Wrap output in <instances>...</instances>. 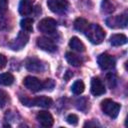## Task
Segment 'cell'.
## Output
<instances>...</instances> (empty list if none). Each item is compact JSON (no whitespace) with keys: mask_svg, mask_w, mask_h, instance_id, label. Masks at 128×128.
<instances>
[{"mask_svg":"<svg viewBox=\"0 0 128 128\" xmlns=\"http://www.w3.org/2000/svg\"><path fill=\"white\" fill-rule=\"evenodd\" d=\"M14 82V76L11 73L0 74V84L4 86H9Z\"/></svg>","mask_w":128,"mask_h":128,"instance_id":"ffe728a7","label":"cell"},{"mask_svg":"<svg viewBox=\"0 0 128 128\" xmlns=\"http://www.w3.org/2000/svg\"><path fill=\"white\" fill-rule=\"evenodd\" d=\"M47 6L52 12L63 14L68 10L69 3L67 0H47Z\"/></svg>","mask_w":128,"mask_h":128,"instance_id":"8992f818","label":"cell"},{"mask_svg":"<svg viewBox=\"0 0 128 128\" xmlns=\"http://www.w3.org/2000/svg\"><path fill=\"white\" fill-rule=\"evenodd\" d=\"M26 68L27 70L31 71V72H35V73H40L42 72L45 67H44V64L41 60L37 59V58H29L26 62Z\"/></svg>","mask_w":128,"mask_h":128,"instance_id":"8fae6325","label":"cell"},{"mask_svg":"<svg viewBox=\"0 0 128 128\" xmlns=\"http://www.w3.org/2000/svg\"><path fill=\"white\" fill-rule=\"evenodd\" d=\"M69 46L73 50L77 52H84L85 51V45L78 37H72L69 41Z\"/></svg>","mask_w":128,"mask_h":128,"instance_id":"9a60e30c","label":"cell"},{"mask_svg":"<svg viewBox=\"0 0 128 128\" xmlns=\"http://www.w3.org/2000/svg\"><path fill=\"white\" fill-rule=\"evenodd\" d=\"M89 127V126H99V124L97 122H86L84 124V127Z\"/></svg>","mask_w":128,"mask_h":128,"instance_id":"4dcf8cb0","label":"cell"},{"mask_svg":"<svg viewBox=\"0 0 128 128\" xmlns=\"http://www.w3.org/2000/svg\"><path fill=\"white\" fill-rule=\"evenodd\" d=\"M90 90H91V93L94 96H100V95L105 93V86H104V84L102 83V81L99 78L94 77L91 80Z\"/></svg>","mask_w":128,"mask_h":128,"instance_id":"7c38bea8","label":"cell"},{"mask_svg":"<svg viewBox=\"0 0 128 128\" xmlns=\"http://www.w3.org/2000/svg\"><path fill=\"white\" fill-rule=\"evenodd\" d=\"M72 76H73V73H72L71 71H69V70H68V71L66 72V74L64 75V79H65L66 81H68V80H69V79H70Z\"/></svg>","mask_w":128,"mask_h":128,"instance_id":"f546056e","label":"cell"},{"mask_svg":"<svg viewBox=\"0 0 128 128\" xmlns=\"http://www.w3.org/2000/svg\"><path fill=\"white\" fill-rule=\"evenodd\" d=\"M67 122L71 125H77L78 124V116L75 114H69L66 118Z\"/></svg>","mask_w":128,"mask_h":128,"instance_id":"4316f807","label":"cell"},{"mask_svg":"<svg viewBox=\"0 0 128 128\" xmlns=\"http://www.w3.org/2000/svg\"><path fill=\"white\" fill-rule=\"evenodd\" d=\"M8 100V94L6 91L0 89V107H4Z\"/></svg>","mask_w":128,"mask_h":128,"instance_id":"484cf974","label":"cell"},{"mask_svg":"<svg viewBox=\"0 0 128 128\" xmlns=\"http://www.w3.org/2000/svg\"><path fill=\"white\" fill-rule=\"evenodd\" d=\"M33 10L32 0H21L19 3V13L23 16L29 15Z\"/></svg>","mask_w":128,"mask_h":128,"instance_id":"5bb4252c","label":"cell"},{"mask_svg":"<svg viewBox=\"0 0 128 128\" xmlns=\"http://www.w3.org/2000/svg\"><path fill=\"white\" fill-rule=\"evenodd\" d=\"M110 43L113 46H121L127 43V37L124 34H113L110 37Z\"/></svg>","mask_w":128,"mask_h":128,"instance_id":"2e32d148","label":"cell"},{"mask_svg":"<svg viewBox=\"0 0 128 128\" xmlns=\"http://www.w3.org/2000/svg\"><path fill=\"white\" fill-rule=\"evenodd\" d=\"M57 22L53 18H44L38 23V30L45 34H52L56 31Z\"/></svg>","mask_w":128,"mask_h":128,"instance_id":"5b68a950","label":"cell"},{"mask_svg":"<svg viewBox=\"0 0 128 128\" xmlns=\"http://www.w3.org/2000/svg\"><path fill=\"white\" fill-rule=\"evenodd\" d=\"M23 84L25 85V87L29 90H31L32 92H38L40 90L43 89V86H42V82L36 78V77H33V76H27L25 77L24 81H23Z\"/></svg>","mask_w":128,"mask_h":128,"instance_id":"9c48e42d","label":"cell"},{"mask_svg":"<svg viewBox=\"0 0 128 128\" xmlns=\"http://www.w3.org/2000/svg\"><path fill=\"white\" fill-rule=\"evenodd\" d=\"M120 104L117 102H114L111 99H105L101 102V109L102 111L111 118H116L120 111Z\"/></svg>","mask_w":128,"mask_h":128,"instance_id":"7a4b0ae2","label":"cell"},{"mask_svg":"<svg viewBox=\"0 0 128 128\" xmlns=\"http://www.w3.org/2000/svg\"><path fill=\"white\" fill-rule=\"evenodd\" d=\"M84 33L93 44H100L105 38V31L98 24H89Z\"/></svg>","mask_w":128,"mask_h":128,"instance_id":"6da1fadb","label":"cell"},{"mask_svg":"<svg viewBox=\"0 0 128 128\" xmlns=\"http://www.w3.org/2000/svg\"><path fill=\"white\" fill-rule=\"evenodd\" d=\"M127 12H124L121 15L111 16L106 19V24L110 28H125L127 26Z\"/></svg>","mask_w":128,"mask_h":128,"instance_id":"277c9868","label":"cell"},{"mask_svg":"<svg viewBox=\"0 0 128 128\" xmlns=\"http://www.w3.org/2000/svg\"><path fill=\"white\" fill-rule=\"evenodd\" d=\"M37 121L44 127H51L53 125V117L48 111H40L36 116Z\"/></svg>","mask_w":128,"mask_h":128,"instance_id":"4fadbf2b","label":"cell"},{"mask_svg":"<svg viewBox=\"0 0 128 128\" xmlns=\"http://www.w3.org/2000/svg\"><path fill=\"white\" fill-rule=\"evenodd\" d=\"M8 9V0H0V14H5Z\"/></svg>","mask_w":128,"mask_h":128,"instance_id":"83f0119b","label":"cell"},{"mask_svg":"<svg viewBox=\"0 0 128 128\" xmlns=\"http://www.w3.org/2000/svg\"><path fill=\"white\" fill-rule=\"evenodd\" d=\"M22 102L27 105V106H38V107H42V108H49L51 107L53 101L51 98L46 97V96H39L33 99H22Z\"/></svg>","mask_w":128,"mask_h":128,"instance_id":"3957f363","label":"cell"},{"mask_svg":"<svg viewBox=\"0 0 128 128\" xmlns=\"http://www.w3.org/2000/svg\"><path fill=\"white\" fill-rule=\"evenodd\" d=\"M115 3L113 0H103L101 3V8L102 11L105 13H112L115 10Z\"/></svg>","mask_w":128,"mask_h":128,"instance_id":"d6986e66","label":"cell"},{"mask_svg":"<svg viewBox=\"0 0 128 128\" xmlns=\"http://www.w3.org/2000/svg\"><path fill=\"white\" fill-rule=\"evenodd\" d=\"M29 40V36L26 32H23V31H20L17 35V37L9 44L10 48L12 50H15V51H18V50H21L28 42Z\"/></svg>","mask_w":128,"mask_h":128,"instance_id":"52a82bcc","label":"cell"},{"mask_svg":"<svg viewBox=\"0 0 128 128\" xmlns=\"http://www.w3.org/2000/svg\"><path fill=\"white\" fill-rule=\"evenodd\" d=\"M65 58H66L67 62L69 64H71L72 66H74V67H78L82 64V59L78 55H76L72 52H67Z\"/></svg>","mask_w":128,"mask_h":128,"instance_id":"e0dca14e","label":"cell"},{"mask_svg":"<svg viewBox=\"0 0 128 128\" xmlns=\"http://www.w3.org/2000/svg\"><path fill=\"white\" fill-rule=\"evenodd\" d=\"M76 107L77 109L81 110V111H86V109L88 108V100L86 98H80L76 101Z\"/></svg>","mask_w":128,"mask_h":128,"instance_id":"603a6c76","label":"cell"},{"mask_svg":"<svg viewBox=\"0 0 128 128\" xmlns=\"http://www.w3.org/2000/svg\"><path fill=\"white\" fill-rule=\"evenodd\" d=\"M84 89H85V85H84L83 81H81V80L75 81V82L73 83L72 87H71V91H72L75 95H80V94H82L83 91H84Z\"/></svg>","mask_w":128,"mask_h":128,"instance_id":"44dd1931","label":"cell"},{"mask_svg":"<svg viewBox=\"0 0 128 128\" xmlns=\"http://www.w3.org/2000/svg\"><path fill=\"white\" fill-rule=\"evenodd\" d=\"M42 86H43V89L51 91V90H53V88L55 86V82L52 79H46L44 82H42Z\"/></svg>","mask_w":128,"mask_h":128,"instance_id":"d4e9b609","label":"cell"},{"mask_svg":"<svg viewBox=\"0 0 128 128\" xmlns=\"http://www.w3.org/2000/svg\"><path fill=\"white\" fill-rule=\"evenodd\" d=\"M37 45L40 49L47 52H55L57 50V46L54 41L47 37H39L37 39Z\"/></svg>","mask_w":128,"mask_h":128,"instance_id":"30bf717a","label":"cell"},{"mask_svg":"<svg viewBox=\"0 0 128 128\" xmlns=\"http://www.w3.org/2000/svg\"><path fill=\"white\" fill-rule=\"evenodd\" d=\"M97 62H98L99 67L102 70H111L115 67V59L107 53H103L99 55Z\"/></svg>","mask_w":128,"mask_h":128,"instance_id":"ba28073f","label":"cell"},{"mask_svg":"<svg viewBox=\"0 0 128 128\" xmlns=\"http://www.w3.org/2000/svg\"><path fill=\"white\" fill-rule=\"evenodd\" d=\"M88 25H89L88 21L86 19H84V18H77L75 20V22H74V28L77 31L82 32V33L85 32V30L87 29Z\"/></svg>","mask_w":128,"mask_h":128,"instance_id":"ac0fdd59","label":"cell"},{"mask_svg":"<svg viewBox=\"0 0 128 128\" xmlns=\"http://www.w3.org/2000/svg\"><path fill=\"white\" fill-rule=\"evenodd\" d=\"M106 80H107L108 86H109L110 88H114V87H115V85H116V83H117V78H116L115 74H113V73L107 74Z\"/></svg>","mask_w":128,"mask_h":128,"instance_id":"cb8c5ba5","label":"cell"},{"mask_svg":"<svg viewBox=\"0 0 128 128\" xmlns=\"http://www.w3.org/2000/svg\"><path fill=\"white\" fill-rule=\"evenodd\" d=\"M21 28L26 32H31L33 30V19L31 18H24L20 21Z\"/></svg>","mask_w":128,"mask_h":128,"instance_id":"7402d4cb","label":"cell"},{"mask_svg":"<svg viewBox=\"0 0 128 128\" xmlns=\"http://www.w3.org/2000/svg\"><path fill=\"white\" fill-rule=\"evenodd\" d=\"M7 64V58L3 55V54H0V70L3 69Z\"/></svg>","mask_w":128,"mask_h":128,"instance_id":"f1b7e54d","label":"cell"}]
</instances>
